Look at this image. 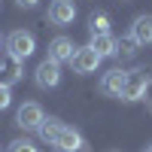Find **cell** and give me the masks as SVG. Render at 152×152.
Returning <instances> with one entry per match:
<instances>
[{
  "mask_svg": "<svg viewBox=\"0 0 152 152\" xmlns=\"http://www.w3.org/2000/svg\"><path fill=\"white\" fill-rule=\"evenodd\" d=\"M6 52L15 55L18 61L31 58V55L37 52V40H34V34H31V31H12V34L6 37Z\"/></svg>",
  "mask_w": 152,
  "mask_h": 152,
  "instance_id": "6da1fadb",
  "label": "cell"
},
{
  "mask_svg": "<svg viewBox=\"0 0 152 152\" xmlns=\"http://www.w3.org/2000/svg\"><path fill=\"white\" fill-rule=\"evenodd\" d=\"M100 61H104V58H100L91 46H82V49L76 46V52H73V58H70V67H73V73L85 76V73H94V70L100 67Z\"/></svg>",
  "mask_w": 152,
  "mask_h": 152,
  "instance_id": "7a4b0ae2",
  "label": "cell"
},
{
  "mask_svg": "<svg viewBox=\"0 0 152 152\" xmlns=\"http://www.w3.org/2000/svg\"><path fill=\"white\" fill-rule=\"evenodd\" d=\"M146 88H149V76H146V70H131V73H125L122 100H140V97H146Z\"/></svg>",
  "mask_w": 152,
  "mask_h": 152,
  "instance_id": "3957f363",
  "label": "cell"
},
{
  "mask_svg": "<svg viewBox=\"0 0 152 152\" xmlns=\"http://www.w3.org/2000/svg\"><path fill=\"white\" fill-rule=\"evenodd\" d=\"M43 119H46V113H43V107H40V104H34V100L21 104V107H18V113H15V125H18V128H24V131H37Z\"/></svg>",
  "mask_w": 152,
  "mask_h": 152,
  "instance_id": "277c9868",
  "label": "cell"
},
{
  "mask_svg": "<svg viewBox=\"0 0 152 152\" xmlns=\"http://www.w3.org/2000/svg\"><path fill=\"white\" fill-rule=\"evenodd\" d=\"M58 152H88V143L82 140V134L76 131V128H61L58 137H55V143H52Z\"/></svg>",
  "mask_w": 152,
  "mask_h": 152,
  "instance_id": "5b68a950",
  "label": "cell"
},
{
  "mask_svg": "<svg viewBox=\"0 0 152 152\" xmlns=\"http://www.w3.org/2000/svg\"><path fill=\"white\" fill-rule=\"evenodd\" d=\"M76 18V3L73 0H52L49 3V21L58 24V28H67Z\"/></svg>",
  "mask_w": 152,
  "mask_h": 152,
  "instance_id": "8992f818",
  "label": "cell"
},
{
  "mask_svg": "<svg viewBox=\"0 0 152 152\" xmlns=\"http://www.w3.org/2000/svg\"><path fill=\"white\" fill-rule=\"evenodd\" d=\"M34 79H37V85H40V88H55V85L61 82V64H58L55 58L40 61V67H37Z\"/></svg>",
  "mask_w": 152,
  "mask_h": 152,
  "instance_id": "52a82bcc",
  "label": "cell"
},
{
  "mask_svg": "<svg viewBox=\"0 0 152 152\" xmlns=\"http://www.w3.org/2000/svg\"><path fill=\"white\" fill-rule=\"evenodd\" d=\"M21 73H24V70H21V61H18L15 55L6 52L3 58H0V85H9V88H12V85L21 79Z\"/></svg>",
  "mask_w": 152,
  "mask_h": 152,
  "instance_id": "ba28073f",
  "label": "cell"
},
{
  "mask_svg": "<svg viewBox=\"0 0 152 152\" xmlns=\"http://www.w3.org/2000/svg\"><path fill=\"white\" fill-rule=\"evenodd\" d=\"M122 88H125V70H107L100 76V91L107 97H122Z\"/></svg>",
  "mask_w": 152,
  "mask_h": 152,
  "instance_id": "9c48e42d",
  "label": "cell"
},
{
  "mask_svg": "<svg viewBox=\"0 0 152 152\" xmlns=\"http://www.w3.org/2000/svg\"><path fill=\"white\" fill-rule=\"evenodd\" d=\"M73 52H76V46H73L70 37H55V40L49 43V58H55L58 64L70 61V58H73Z\"/></svg>",
  "mask_w": 152,
  "mask_h": 152,
  "instance_id": "30bf717a",
  "label": "cell"
},
{
  "mask_svg": "<svg viewBox=\"0 0 152 152\" xmlns=\"http://www.w3.org/2000/svg\"><path fill=\"white\" fill-rule=\"evenodd\" d=\"M131 37L140 46H149L152 43V15H137L131 24Z\"/></svg>",
  "mask_w": 152,
  "mask_h": 152,
  "instance_id": "8fae6325",
  "label": "cell"
},
{
  "mask_svg": "<svg viewBox=\"0 0 152 152\" xmlns=\"http://www.w3.org/2000/svg\"><path fill=\"white\" fill-rule=\"evenodd\" d=\"M88 46H91L100 58L116 55V37H110V34H91V43H88Z\"/></svg>",
  "mask_w": 152,
  "mask_h": 152,
  "instance_id": "7c38bea8",
  "label": "cell"
},
{
  "mask_svg": "<svg viewBox=\"0 0 152 152\" xmlns=\"http://www.w3.org/2000/svg\"><path fill=\"white\" fill-rule=\"evenodd\" d=\"M61 128H64V125H61L58 119H52V116H49V119H43V122H40V128H37V134H40V140H43V143H49V146H52Z\"/></svg>",
  "mask_w": 152,
  "mask_h": 152,
  "instance_id": "4fadbf2b",
  "label": "cell"
},
{
  "mask_svg": "<svg viewBox=\"0 0 152 152\" xmlns=\"http://www.w3.org/2000/svg\"><path fill=\"white\" fill-rule=\"evenodd\" d=\"M137 49H140V43H137L131 34H128V37H122V40H116V55H119V58H134V55H137Z\"/></svg>",
  "mask_w": 152,
  "mask_h": 152,
  "instance_id": "5bb4252c",
  "label": "cell"
},
{
  "mask_svg": "<svg viewBox=\"0 0 152 152\" xmlns=\"http://www.w3.org/2000/svg\"><path fill=\"white\" fill-rule=\"evenodd\" d=\"M88 31L91 34H110V15L107 12H94L88 18Z\"/></svg>",
  "mask_w": 152,
  "mask_h": 152,
  "instance_id": "9a60e30c",
  "label": "cell"
},
{
  "mask_svg": "<svg viewBox=\"0 0 152 152\" xmlns=\"http://www.w3.org/2000/svg\"><path fill=\"white\" fill-rule=\"evenodd\" d=\"M9 152H40L31 140H15V143H9Z\"/></svg>",
  "mask_w": 152,
  "mask_h": 152,
  "instance_id": "2e32d148",
  "label": "cell"
},
{
  "mask_svg": "<svg viewBox=\"0 0 152 152\" xmlns=\"http://www.w3.org/2000/svg\"><path fill=\"white\" fill-rule=\"evenodd\" d=\"M9 104H12V91H9V85H0V113L9 110Z\"/></svg>",
  "mask_w": 152,
  "mask_h": 152,
  "instance_id": "e0dca14e",
  "label": "cell"
},
{
  "mask_svg": "<svg viewBox=\"0 0 152 152\" xmlns=\"http://www.w3.org/2000/svg\"><path fill=\"white\" fill-rule=\"evenodd\" d=\"M15 3H18V6H21V9H34V6H37V3H40V0H15Z\"/></svg>",
  "mask_w": 152,
  "mask_h": 152,
  "instance_id": "ac0fdd59",
  "label": "cell"
},
{
  "mask_svg": "<svg viewBox=\"0 0 152 152\" xmlns=\"http://www.w3.org/2000/svg\"><path fill=\"white\" fill-rule=\"evenodd\" d=\"M146 152H152V143H149V149H146Z\"/></svg>",
  "mask_w": 152,
  "mask_h": 152,
  "instance_id": "d6986e66",
  "label": "cell"
}]
</instances>
